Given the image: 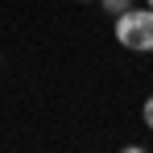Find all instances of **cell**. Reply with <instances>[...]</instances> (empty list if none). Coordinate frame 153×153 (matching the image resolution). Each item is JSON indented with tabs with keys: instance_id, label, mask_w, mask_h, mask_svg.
Wrapping results in <instances>:
<instances>
[{
	"instance_id": "obj_1",
	"label": "cell",
	"mask_w": 153,
	"mask_h": 153,
	"mask_svg": "<svg viewBox=\"0 0 153 153\" xmlns=\"http://www.w3.org/2000/svg\"><path fill=\"white\" fill-rule=\"evenodd\" d=\"M116 42L132 54H149L153 50V8H124V13H116Z\"/></svg>"
},
{
	"instance_id": "obj_2",
	"label": "cell",
	"mask_w": 153,
	"mask_h": 153,
	"mask_svg": "<svg viewBox=\"0 0 153 153\" xmlns=\"http://www.w3.org/2000/svg\"><path fill=\"white\" fill-rule=\"evenodd\" d=\"M103 8H108V17H116V13H124V8H132V0H100Z\"/></svg>"
},
{
	"instance_id": "obj_3",
	"label": "cell",
	"mask_w": 153,
	"mask_h": 153,
	"mask_svg": "<svg viewBox=\"0 0 153 153\" xmlns=\"http://www.w3.org/2000/svg\"><path fill=\"white\" fill-rule=\"evenodd\" d=\"M141 120H145V124L153 128V95H149V100H145V108H141Z\"/></svg>"
},
{
	"instance_id": "obj_4",
	"label": "cell",
	"mask_w": 153,
	"mask_h": 153,
	"mask_svg": "<svg viewBox=\"0 0 153 153\" xmlns=\"http://www.w3.org/2000/svg\"><path fill=\"white\" fill-rule=\"evenodd\" d=\"M145 4H149V8H153V0H145Z\"/></svg>"
}]
</instances>
